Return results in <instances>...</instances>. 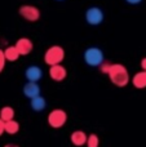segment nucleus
<instances>
[{
    "mask_svg": "<svg viewBox=\"0 0 146 147\" xmlns=\"http://www.w3.org/2000/svg\"><path fill=\"white\" fill-rule=\"evenodd\" d=\"M18 130H20V124L14 119L9 120V121H5V133H8V134H16V133H18Z\"/></svg>",
    "mask_w": 146,
    "mask_h": 147,
    "instance_id": "obj_16",
    "label": "nucleus"
},
{
    "mask_svg": "<svg viewBox=\"0 0 146 147\" xmlns=\"http://www.w3.org/2000/svg\"><path fill=\"white\" fill-rule=\"evenodd\" d=\"M83 59L89 67H100L105 62V54L98 47H89L83 53Z\"/></svg>",
    "mask_w": 146,
    "mask_h": 147,
    "instance_id": "obj_2",
    "label": "nucleus"
},
{
    "mask_svg": "<svg viewBox=\"0 0 146 147\" xmlns=\"http://www.w3.org/2000/svg\"><path fill=\"white\" fill-rule=\"evenodd\" d=\"M57 1H64V0H57Z\"/></svg>",
    "mask_w": 146,
    "mask_h": 147,
    "instance_id": "obj_24",
    "label": "nucleus"
},
{
    "mask_svg": "<svg viewBox=\"0 0 146 147\" xmlns=\"http://www.w3.org/2000/svg\"><path fill=\"white\" fill-rule=\"evenodd\" d=\"M30 107H31V110H34V111H36V112L43 111V110L47 107L45 98L39 96V97H35V98L30 99Z\"/></svg>",
    "mask_w": 146,
    "mask_h": 147,
    "instance_id": "obj_13",
    "label": "nucleus"
},
{
    "mask_svg": "<svg viewBox=\"0 0 146 147\" xmlns=\"http://www.w3.org/2000/svg\"><path fill=\"white\" fill-rule=\"evenodd\" d=\"M47 121H48V125L51 128H53V129H59V128L64 127L67 121L66 111L62 109H54L53 111L49 112Z\"/></svg>",
    "mask_w": 146,
    "mask_h": 147,
    "instance_id": "obj_4",
    "label": "nucleus"
},
{
    "mask_svg": "<svg viewBox=\"0 0 146 147\" xmlns=\"http://www.w3.org/2000/svg\"><path fill=\"white\" fill-rule=\"evenodd\" d=\"M4 147H20V146H17V145H14V143H8V145H5Z\"/></svg>",
    "mask_w": 146,
    "mask_h": 147,
    "instance_id": "obj_23",
    "label": "nucleus"
},
{
    "mask_svg": "<svg viewBox=\"0 0 146 147\" xmlns=\"http://www.w3.org/2000/svg\"><path fill=\"white\" fill-rule=\"evenodd\" d=\"M105 20V13L100 7H91L85 10V21L91 26H98Z\"/></svg>",
    "mask_w": 146,
    "mask_h": 147,
    "instance_id": "obj_5",
    "label": "nucleus"
},
{
    "mask_svg": "<svg viewBox=\"0 0 146 147\" xmlns=\"http://www.w3.org/2000/svg\"><path fill=\"white\" fill-rule=\"evenodd\" d=\"M0 119L4 121H9V120L14 119V109L10 106H4L0 110Z\"/></svg>",
    "mask_w": 146,
    "mask_h": 147,
    "instance_id": "obj_15",
    "label": "nucleus"
},
{
    "mask_svg": "<svg viewBox=\"0 0 146 147\" xmlns=\"http://www.w3.org/2000/svg\"><path fill=\"white\" fill-rule=\"evenodd\" d=\"M87 147H98L100 146V138H98L97 134H89L88 136L87 143H85Z\"/></svg>",
    "mask_w": 146,
    "mask_h": 147,
    "instance_id": "obj_17",
    "label": "nucleus"
},
{
    "mask_svg": "<svg viewBox=\"0 0 146 147\" xmlns=\"http://www.w3.org/2000/svg\"><path fill=\"white\" fill-rule=\"evenodd\" d=\"M23 94H25L26 98L28 99H32L35 97H39L40 96V85L38 83H32V81H27V83L23 85V89H22Z\"/></svg>",
    "mask_w": 146,
    "mask_h": 147,
    "instance_id": "obj_7",
    "label": "nucleus"
},
{
    "mask_svg": "<svg viewBox=\"0 0 146 147\" xmlns=\"http://www.w3.org/2000/svg\"><path fill=\"white\" fill-rule=\"evenodd\" d=\"M65 59V49L59 45H52L44 53V62L48 65L49 67L54 66V65L62 63Z\"/></svg>",
    "mask_w": 146,
    "mask_h": 147,
    "instance_id": "obj_3",
    "label": "nucleus"
},
{
    "mask_svg": "<svg viewBox=\"0 0 146 147\" xmlns=\"http://www.w3.org/2000/svg\"><path fill=\"white\" fill-rule=\"evenodd\" d=\"M25 76L27 79V81H32V83H38L41 78H43V70L36 65L28 66L25 71Z\"/></svg>",
    "mask_w": 146,
    "mask_h": 147,
    "instance_id": "obj_10",
    "label": "nucleus"
},
{
    "mask_svg": "<svg viewBox=\"0 0 146 147\" xmlns=\"http://www.w3.org/2000/svg\"><path fill=\"white\" fill-rule=\"evenodd\" d=\"M87 140H88V136L85 134L83 130H75V132H72L71 136H70L71 143L76 147L84 146L85 143H87Z\"/></svg>",
    "mask_w": 146,
    "mask_h": 147,
    "instance_id": "obj_11",
    "label": "nucleus"
},
{
    "mask_svg": "<svg viewBox=\"0 0 146 147\" xmlns=\"http://www.w3.org/2000/svg\"><path fill=\"white\" fill-rule=\"evenodd\" d=\"M107 76L110 81L118 88H124L128 85L129 80V72L122 63H111V67L107 72Z\"/></svg>",
    "mask_w": 146,
    "mask_h": 147,
    "instance_id": "obj_1",
    "label": "nucleus"
},
{
    "mask_svg": "<svg viewBox=\"0 0 146 147\" xmlns=\"http://www.w3.org/2000/svg\"><path fill=\"white\" fill-rule=\"evenodd\" d=\"M128 4H131V5H139V4H141L142 3V0H126Z\"/></svg>",
    "mask_w": 146,
    "mask_h": 147,
    "instance_id": "obj_21",
    "label": "nucleus"
},
{
    "mask_svg": "<svg viewBox=\"0 0 146 147\" xmlns=\"http://www.w3.org/2000/svg\"><path fill=\"white\" fill-rule=\"evenodd\" d=\"M132 84L136 89H145L146 88V71L141 70L137 74H135V76L132 78Z\"/></svg>",
    "mask_w": 146,
    "mask_h": 147,
    "instance_id": "obj_12",
    "label": "nucleus"
},
{
    "mask_svg": "<svg viewBox=\"0 0 146 147\" xmlns=\"http://www.w3.org/2000/svg\"><path fill=\"white\" fill-rule=\"evenodd\" d=\"M16 48L18 49L21 56H27L34 49V44L28 38H21L16 41Z\"/></svg>",
    "mask_w": 146,
    "mask_h": 147,
    "instance_id": "obj_9",
    "label": "nucleus"
},
{
    "mask_svg": "<svg viewBox=\"0 0 146 147\" xmlns=\"http://www.w3.org/2000/svg\"><path fill=\"white\" fill-rule=\"evenodd\" d=\"M4 56H5V58H7V61L14 62L20 58L21 54H20V52H18V49L16 48V45H12V47H7V48L4 49Z\"/></svg>",
    "mask_w": 146,
    "mask_h": 147,
    "instance_id": "obj_14",
    "label": "nucleus"
},
{
    "mask_svg": "<svg viewBox=\"0 0 146 147\" xmlns=\"http://www.w3.org/2000/svg\"><path fill=\"white\" fill-rule=\"evenodd\" d=\"M4 132H5V121L0 119V136H1Z\"/></svg>",
    "mask_w": 146,
    "mask_h": 147,
    "instance_id": "obj_20",
    "label": "nucleus"
},
{
    "mask_svg": "<svg viewBox=\"0 0 146 147\" xmlns=\"http://www.w3.org/2000/svg\"><path fill=\"white\" fill-rule=\"evenodd\" d=\"M66 76H67V70L65 69L61 63L49 67V78H51L52 80L62 81L66 79Z\"/></svg>",
    "mask_w": 146,
    "mask_h": 147,
    "instance_id": "obj_8",
    "label": "nucleus"
},
{
    "mask_svg": "<svg viewBox=\"0 0 146 147\" xmlns=\"http://www.w3.org/2000/svg\"><path fill=\"white\" fill-rule=\"evenodd\" d=\"M5 62H7V58H5V56H4V51L0 49V74H1V71L4 70Z\"/></svg>",
    "mask_w": 146,
    "mask_h": 147,
    "instance_id": "obj_18",
    "label": "nucleus"
},
{
    "mask_svg": "<svg viewBox=\"0 0 146 147\" xmlns=\"http://www.w3.org/2000/svg\"><path fill=\"white\" fill-rule=\"evenodd\" d=\"M110 67H111V63H109V62H103V63L100 66L101 72H102V74H106V75H107V72H109V70H110Z\"/></svg>",
    "mask_w": 146,
    "mask_h": 147,
    "instance_id": "obj_19",
    "label": "nucleus"
},
{
    "mask_svg": "<svg viewBox=\"0 0 146 147\" xmlns=\"http://www.w3.org/2000/svg\"><path fill=\"white\" fill-rule=\"evenodd\" d=\"M18 13H20V16L23 20L28 21V22H36L40 18V10L35 5H28V4L22 5L18 9Z\"/></svg>",
    "mask_w": 146,
    "mask_h": 147,
    "instance_id": "obj_6",
    "label": "nucleus"
},
{
    "mask_svg": "<svg viewBox=\"0 0 146 147\" xmlns=\"http://www.w3.org/2000/svg\"><path fill=\"white\" fill-rule=\"evenodd\" d=\"M141 69L144 70V71H146V57L141 59Z\"/></svg>",
    "mask_w": 146,
    "mask_h": 147,
    "instance_id": "obj_22",
    "label": "nucleus"
}]
</instances>
